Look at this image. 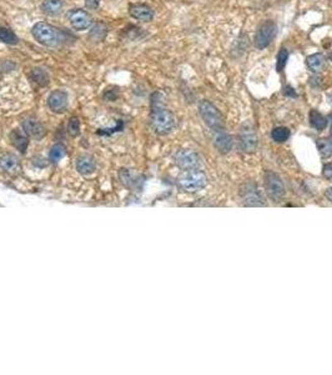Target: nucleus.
<instances>
[{
    "label": "nucleus",
    "instance_id": "f257e3e1",
    "mask_svg": "<svg viewBox=\"0 0 332 375\" xmlns=\"http://www.w3.org/2000/svg\"><path fill=\"white\" fill-rule=\"evenodd\" d=\"M153 112H151V124L156 133L169 134L175 128V117L170 110L164 107L163 96L161 94L155 93L153 95Z\"/></svg>",
    "mask_w": 332,
    "mask_h": 375
},
{
    "label": "nucleus",
    "instance_id": "f03ea898",
    "mask_svg": "<svg viewBox=\"0 0 332 375\" xmlns=\"http://www.w3.org/2000/svg\"><path fill=\"white\" fill-rule=\"evenodd\" d=\"M31 33H33L35 40H38L40 44L45 45V47L56 48L63 42L61 31L54 25H51V24L44 23V21L35 24Z\"/></svg>",
    "mask_w": 332,
    "mask_h": 375
},
{
    "label": "nucleus",
    "instance_id": "7ed1b4c3",
    "mask_svg": "<svg viewBox=\"0 0 332 375\" xmlns=\"http://www.w3.org/2000/svg\"><path fill=\"white\" fill-rule=\"evenodd\" d=\"M199 110L202 119H204L205 123L210 128L214 129V131L223 129V118H221V114L218 113V110L216 109L211 103L207 100H202L199 104Z\"/></svg>",
    "mask_w": 332,
    "mask_h": 375
},
{
    "label": "nucleus",
    "instance_id": "20e7f679",
    "mask_svg": "<svg viewBox=\"0 0 332 375\" xmlns=\"http://www.w3.org/2000/svg\"><path fill=\"white\" fill-rule=\"evenodd\" d=\"M179 185L186 191H196L206 185V175L202 172L188 171L179 178Z\"/></svg>",
    "mask_w": 332,
    "mask_h": 375
},
{
    "label": "nucleus",
    "instance_id": "39448f33",
    "mask_svg": "<svg viewBox=\"0 0 332 375\" xmlns=\"http://www.w3.org/2000/svg\"><path fill=\"white\" fill-rule=\"evenodd\" d=\"M275 34H276V24L272 20H266L259 26L257 31L255 35V47L257 49H265L271 44L272 39H274Z\"/></svg>",
    "mask_w": 332,
    "mask_h": 375
},
{
    "label": "nucleus",
    "instance_id": "423d86ee",
    "mask_svg": "<svg viewBox=\"0 0 332 375\" xmlns=\"http://www.w3.org/2000/svg\"><path fill=\"white\" fill-rule=\"evenodd\" d=\"M265 185L267 194H269L270 198L274 199L275 201H279L283 196V194H285V187H283L281 178L277 174H275V173L271 172L266 173Z\"/></svg>",
    "mask_w": 332,
    "mask_h": 375
},
{
    "label": "nucleus",
    "instance_id": "0eeeda50",
    "mask_svg": "<svg viewBox=\"0 0 332 375\" xmlns=\"http://www.w3.org/2000/svg\"><path fill=\"white\" fill-rule=\"evenodd\" d=\"M175 160H176L177 165L181 169H185L186 172L195 171L201 164L200 156L196 153L191 152V150H181V152H179L175 156Z\"/></svg>",
    "mask_w": 332,
    "mask_h": 375
},
{
    "label": "nucleus",
    "instance_id": "6e6552de",
    "mask_svg": "<svg viewBox=\"0 0 332 375\" xmlns=\"http://www.w3.org/2000/svg\"><path fill=\"white\" fill-rule=\"evenodd\" d=\"M69 18L70 24L74 29L77 30H86L91 26L93 24V18L91 15H89V13H86L85 10L82 9H74L67 14Z\"/></svg>",
    "mask_w": 332,
    "mask_h": 375
},
{
    "label": "nucleus",
    "instance_id": "1a4fd4ad",
    "mask_svg": "<svg viewBox=\"0 0 332 375\" xmlns=\"http://www.w3.org/2000/svg\"><path fill=\"white\" fill-rule=\"evenodd\" d=\"M67 103H69V96L65 91L63 90H54L48 98V105H49L50 110L54 113H63L65 112L67 108Z\"/></svg>",
    "mask_w": 332,
    "mask_h": 375
},
{
    "label": "nucleus",
    "instance_id": "9d476101",
    "mask_svg": "<svg viewBox=\"0 0 332 375\" xmlns=\"http://www.w3.org/2000/svg\"><path fill=\"white\" fill-rule=\"evenodd\" d=\"M241 147L244 148V150L246 152H253L257 145V138H256L255 131L253 128L250 124H245L241 129Z\"/></svg>",
    "mask_w": 332,
    "mask_h": 375
},
{
    "label": "nucleus",
    "instance_id": "9b49d317",
    "mask_svg": "<svg viewBox=\"0 0 332 375\" xmlns=\"http://www.w3.org/2000/svg\"><path fill=\"white\" fill-rule=\"evenodd\" d=\"M129 13L134 19L140 21H151L154 18V12L150 7L145 4H133L130 5Z\"/></svg>",
    "mask_w": 332,
    "mask_h": 375
},
{
    "label": "nucleus",
    "instance_id": "f8f14e48",
    "mask_svg": "<svg viewBox=\"0 0 332 375\" xmlns=\"http://www.w3.org/2000/svg\"><path fill=\"white\" fill-rule=\"evenodd\" d=\"M23 130L26 135L35 139H42L45 135V128L40 121L34 119H26L23 121Z\"/></svg>",
    "mask_w": 332,
    "mask_h": 375
},
{
    "label": "nucleus",
    "instance_id": "ddd939ff",
    "mask_svg": "<svg viewBox=\"0 0 332 375\" xmlns=\"http://www.w3.org/2000/svg\"><path fill=\"white\" fill-rule=\"evenodd\" d=\"M214 143L215 147L221 153H229L231 150V148H233V139H231V137L228 133L224 131V129L215 131Z\"/></svg>",
    "mask_w": 332,
    "mask_h": 375
},
{
    "label": "nucleus",
    "instance_id": "4468645a",
    "mask_svg": "<svg viewBox=\"0 0 332 375\" xmlns=\"http://www.w3.org/2000/svg\"><path fill=\"white\" fill-rule=\"evenodd\" d=\"M0 169L8 174H18L20 172V163L17 156L8 154L0 158Z\"/></svg>",
    "mask_w": 332,
    "mask_h": 375
},
{
    "label": "nucleus",
    "instance_id": "2eb2a0df",
    "mask_svg": "<svg viewBox=\"0 0 332 375\" xmlns=\"http://www.w3.org/2000/svg\"><path fill=\"white\" fill-rule=\"evenodd\" d=\"M107 31H109V29H107L106 24L96 23L95 25L91 28V30L89 31L88 38H89V40L93 43H101L102 40L106 38Z\"/></svg>",
    "mask_w": 332,
    "mask_h": 375
},
{
    "label": "nucleus",
    "instance_id": "dca6fc26",
    "mask_svg": "<svg viewBox=\"0 0 332 375\" xmlns=\"http://www.w3.org/2000/svg\"><path fill=\"white\" fill-rule=\"evenodd\" d=\"M325 61H326L325 56H323L321 53L312 54V55L307 56V59H306L307 68L314 73L322 72L323 68H325Z\"/></svg>",
    "mask_w": 332,
    "mask_h": 375
},
{
    "label": "nucleus",
    "instance_id": "f3484780",
    "mask_svg": "<svg viewBox=\"0 0 332 375\" xmlns=\"http://www.w3.org/2000/svg\"><path fill=\"white\" fill-rule=\"evenodd\" d=\"M43 12L50 17H56L63 10V0H44L42 4Z\"/></svg>",
    "mask_w": 332,
    "mask_h": 375
},
{
    "label": "nucleus",
    "instance_id": "a211bd4d",
    "mask_svg": "<svg viewBox=\"0 0 332 375\" xmlns=\"http://www.w3.org/2000/svg\"><path fill=\"white\" fill-rule=\"evenodd\" d=\"M95 166H96L95 160H94L91 156L84 155L78 159L77 168H78V171H79V173H82V174L84 175L91 174V173L95 171Z\"/></svg>",
    "mask_w": 332,
    "mask_h": 375
},
{
    "label": "nucleus",
    "instance_id": "6ab92c4d",
    "mask_svg": "<svg viewBox=\"0 0 332 375\" xmlns=\"http://www.w3.org/2000/svg\"><path fill=\"white\" fill-rule=\"evenodd\" d=\"M245 203L249 207H260V205H263L264 201L260 191L256 188L247 189L246 195H245Z\"/></svg>",
    "mask_w": 332,
    "mask_h": 375
},
{
    "label": "nucleus",
    "instance_id": "aec40b11",
    "mask_svg": "<svg viewBox=\"0 0 332 375\" xmlns=\"http://www.w3.org/2000/svg\"><path fill=\"white\" fill-rule=\"evenodd\" d=\"M310 123L318 131L323 130L327 126V119L322 114H320L317 110H311L310 112Z\"/></svg>",
    "mask_w": 332,
    "mask_h": 375
},
{
    "label": "nucleus",
    "instance_id": "412c9836",
    "mask_svg": "<svg viewBox=\"0 0 332 375\" xmlns=\"http://www.w3.org/2000/svg\"><path fill=\"white\" fill-rule=\"evenodd\" d=\"M31 79L34 80L36 84H39L40 86H47L49 84V75L45 70L40 69V68H35L31 70Z\"/></svg>",
    "mask_w": 332,
    "mask_h": 375
},
{
    "label": "nucleus",
    "instance_id": "4be33fe9",
    "mask_svg": "<svg viewBox=\"0 0 332 375\" xmlns=\"http://www.w3.org/2000/svg\"><path fill=\"white\" fill-rule=\"evenodd\" d=\"M12 142H13V144L15 145V148L20 150L21 153H25L26 149H28V144H29L28 139H26L23 134L19 133V131H13Z\"/></svg>",
    "mask_w": 332,
    "mask_h": 375
},
{
    "label": "nucleus",
    "instance_id": "5701e85b",
    "mask_svg": "<svg viewBox=\"0 0 332 375\" xmlns=\"http://www.w3.org/2000/svg\"><path fill=\"white\" fill-rule=\"evenodd\" d=\"M317 148L322 158H330V156H332V138L318 140Z\"/></svg>",
    "mask_w": 332,
    "mask_h": 375
},
{
    "label": "nucleus",
    "instance_id": "b1692460",
    "mask_svg": "<svg viewBox=\"0 0 332 375\" xmlns=\"http://www.w3.org/2000/svg\"><path fill=\"white\" fill-rule=\"evenodd\" d=\"M271 138L276 143H283L290 138V130L285 126H277L271 131Z\"/></svg>",
    "mask_w": 332,
    "mask_h": 375
},
{
    "label": "nucleus",
    "instance_id": "393cba45",
    "mask_svg": "<svg viewBox=\"0 0 332 375\" xmlns=\"http://www.w3.org/2000/svg\"><path fill=\"white\" fill-rule=\"evenodd\" d=\"M0 42L7 43V44H10V45H15V44H18V38L12 30L0 26Z\"/></svg>",
    "mask_w": 332,
    "mask_h": 375
},
{
    "label": "nucleus",
    "instance_id": "a878e982",
    "mask_svg": "<svg viewBox=\"0 0 332 375\" xmlns=\"http://www.w3.org/2000/svg\"><path fill=\"white\" fill-rule=\"evenodd\" d=\"M64 155H65V148H64L61 144L54 145L49 153L51 161H59Z\"/></svg>",
    "mask_w": 332,
    "mask_h": 375
},
{
    "label": "nucleus",
    "instance_id": "bb28decb",
    "mask_svg": "<svg viewBox=\"0 0 332 375\" xmlns=\"http://www.w3.org/2000/svg\"><path fill=\"white\" fill-rule=\"evenodd\" d=\"M67 131L71 137H78L80 133V120L79 118L74 117L69 120V124H67Z\"/></svg>",
    "mask_w": 332,
    "mask_h": 375
},
{
    "label": "nucleus",
    "instance_id": "cd10ccee",
    "mask_svg": "<svg viewBox=\"0 0 332 375\" xmlns=\"http://www.w3.org/2000/svg\"><path fill=\"white\" fill-rule=\"evenodd\" d=\"M287 59H288V51L286 49L280 50V53L277 54V64H276L277 72H281V70L285 68Z\"/></svg>",
    "mask_w": 332,
    "mask_h": 375
},
{
    "label": "nucleus",
    "instance_id": "c85d7f7f",
    "mask_svg": "<svg viewBox=\"0 0 332 375\" xmlns=\"http://www.w3.org/2000/svg\"><path fill=\"white\" fill-rule=\"evenodd\" d=\"M322 175L326 179H332V163L325 164L322 169Z\"/></svg>",
    "mask_w": 332,
    "mask_h": 375
},
{
    "label": "nucleus",
    "instance_id": "c756f323",
    "mask_svg": "<svg viewBox=\"0 0 332 375\" xmlns=\"http://www.w3.org/2000/svg\"><path fill=\"white\" fill-rule=\"evenodd\" d=\"M101 0H85V7L90 10L98 9L99 4Z\"/></svg>",
    "mask_w": 332,
    "mask_h": 375
},
{
    "label": "nucleus",
    "instance_id": "7c9ffc66",
    "mask_svg": "<svg viewBox=\"0 0 332 375\" xmlns=\"http://www.w3.org/2000/svg\"><path fill=\"white\" fill-rule=\"evenodd\" d=\"M285 94L287 96H298V94H296L295 89L291 88V86H286V88H285Z\"/></svg>",
    "mask_w": 332,
    "mask_h": 375
},
{
    "label": "nucleus",
    "instance_id": "2f4dec72",
    "mask_svg": "<svg viewBox=\"0 0 332 375\" xmlns=\"http://www.w3.org/2000/svg\"><path fill=\"white\" fill-rule=\"evenodd\" d=\"M325 195H326V198L328 199V200L332 201V187H330V188L327 189V190H326Z\"/></svg>",
    "mask_w": 332,
    "mask_h": 375
},
{
    "label": "nucleus",
    "instance_id": "473e14b6",
    "mask_svg": "<svg viewBox=\"0 0 332 375\" xmlns=\"http://www.w3.org/2000/svg\"><path fill=\"white\" fill-rule=\"evenodd\" d=\"M327 98H328V103H330V104L332 105V93H331V94H328Z\"/></svg>",
    "mask_w": 332,
    "mask_h": 375
},
{
    "label": "nucleus",
    "instance_id": "72a5a7b5",
    "mask_svg": "<svg viewBox=\"0 0 332 375\" xmlns=\"http://www.w3.org/2000/svg\"><path fill=\"white\" fill-rule=\"evenodd\" d=\"M330 119H331V126H332V114L330 115Z\"/></svg>",
    "mask_w": 332,
    "mask_h": 375
}]
</instances>
